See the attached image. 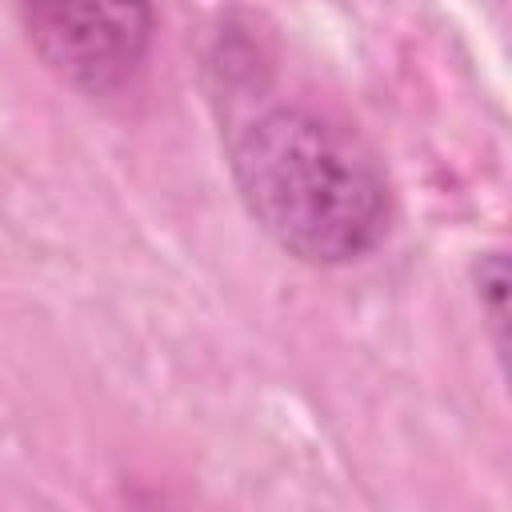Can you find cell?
Segmentation results:
<instances>
[{
	"label": "cell",
	"mask_w": 512,
	"mask_h": 512,
	"mask_svg": "<svg viewBox=\"0 0 512 512\" xmlns=\"http://www.w3.org/2000/svg\"><path fill=\"white\" fill-rule=\"evenodd\" d=\"M228 168L256 228L320 268L364 260L388 232L392 192L376 152L300 104L248 116L228 136Z\"/></svg>",
	"instance_id": "cell-1"
},
{
	"label": "cell",
	"mask_w": 512,
	"mask_h": 512,
	"mask_svg": "<svg viewBox=\"0 0 512 512\" xmlns=\"http://www.w3.org/2000/svg\"><path fill=\"white\" fill-rule=\"evenodd\" d=\"M28 44L68 88L112 96L136 80L156 36V0H16Z\"/></svg>",
	"instance_id": "cell-2"
},
{
	"label": "cell",
	"mask_w": 512,
	"mask_h": 512,
	"mask_svg": "<svg viewBox=\"0 0 512 512\" xmlns=\"http://www.w3.org/2000/svg\"><path fill=\"white\" fill-rule=\"evenodd\" d=\"M504 256L500 252H488L476 268V288H480V304H488V324H492V340H496V352L504 356Z\"/></svg>",
	"instance_id": "cell-3"
}]
</instances>
